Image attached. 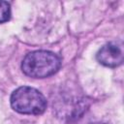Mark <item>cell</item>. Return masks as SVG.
I'll return each mask as SVG.
<instances>
[{
  "instance_id": "cell-1",
  "label": "cell",
  "mask_w": 124,
  "mask_h": 124,
  "mask_svg": "<svg viewBox=\"0 0 124 124\" xmlns=\"http://www.w3.org/2000/svg\"><path fill=\"white\" fill-rule=\"evenodd\" d=\"M61 66L60 58L48 50L32 51L23 58L21 63L22 72L35 78H45L55 74Z\"/></svg>"
},
{
  "instance_id": "cell-2",
  "label": "cell",
  "mask_w": 124,
  "mask_h": 124,
  "mask_svg": "<svg viewBox=\"0 0 124 124\" xmlns=\"http://www.w3.org/2000/svg\"><path fill=\"white\" fill-rule=\"evenodd\" d=\"M11 106L14 110L22 114H41L46 108L45 96L30 86H20L11 95Z\"/></svg>"
},
{
  "instance_id": "cell-3",
  "label": "cell",
  "mask_w": 124,
  "mask_h": 124,
  "mask_svg": "<svg viewBox=\"0 0 124 124\" xmlns=\"http://www.w3.org/2000/svg\"><path fill=\"white\" fill-rule=\"evenodd\" d=\"M97 60L107 67H117L124 59L123 44L121 42H109L100 48L97 53Z\"/></svg>"
},
{
  "instance_id": "cell-4",
  "label": "cell",
  "mask_w": 124,
  "mask_h": 124,
  "mask_svg": "<svg viewBox=\"0 0 124 124\" xmlns=\"http://www.w3.org/2000/svg\"><path fill=\"white\" fill-rule=\"evenodd\" d=\"M11 16L10 4L6 1H0V23L9 20Z\"/></svg>"
},
{
  "instance_id": "cell-5",
  "label": "cell",
  "mask_w": 124,
  "mask_h": 124,
  "mask_svg": "<svg viewBox=\"0 0 124 124\" xmlns=\"http://www.w3.org/2000/svg\"><path fill=\"white\" fill-rule=\"evenodd\" d=\"M94 124H106V123H94Z\"/></svg>"
}]
</instances>
